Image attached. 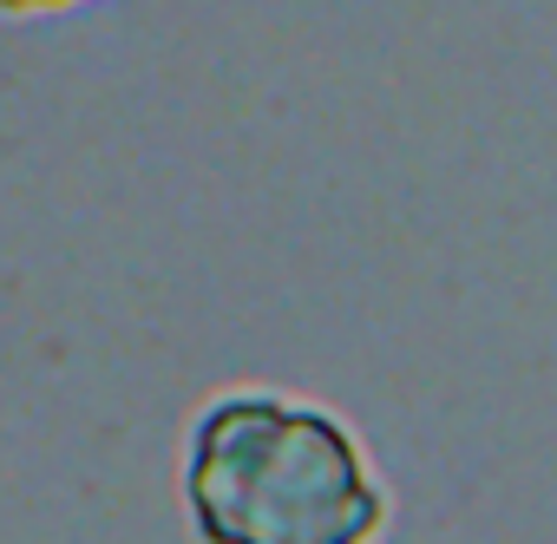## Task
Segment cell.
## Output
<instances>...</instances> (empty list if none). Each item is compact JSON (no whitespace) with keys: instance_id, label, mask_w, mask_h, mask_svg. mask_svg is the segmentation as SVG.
I'll list each match as a JSON object with an SVG mask.
<instances>
[{"instance_id":"1","label":"cell","mask_w":557,"mask_h":544,"mask_svg":"<svg viewBox=\"0 0 557 544\" xmlns=\"http://www.w3.org/2000/svg\"><path fill=\"white\" fill-rule=\"evenodd\" d=\"M177 498L197 544H374L394 518L355 426L275 387H230L197 407Z\"/></svg>"},{"instance_id":"2","label":"cell","mask_w":557,"mask_h":544,"mask_svg":"<svg viewBox=\"0 0 557 544\" xmlns=\"http://www.w3.org/2000/svg\"><path fill=\"white\" fill-rule=\"evenodd\" d=\"M60 8H79V0H0L8 21H27V14H60Z\"/></svg>"}]
</instances>
